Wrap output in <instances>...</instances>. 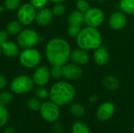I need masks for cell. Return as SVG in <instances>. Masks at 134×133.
Masks as SVG:
<instances>
[{
    "label": "cell",
    "instance_id": "cell-14",
    "mask_svg": "<svg viewBox=\"0 0 134 133\" xmlns=\"http://www.w3.org/2000/svg\"><path fill=\"white\" fill-rule=\"evenodd\" d=\"M110 58L109 52L107 46L101 45L98 48H97L93 53V60L94 62L99 66L105 65Z\"/></svg>",
    "mask_w": 134,
    "mask_h": 133
},
{
    "label": "cell",
    "instance_id": "cell-39",
    "mask_svg": "<svg viewBox=\"0 0 134 133\" xmlns=\"http://www.w3.org/2000/svg\"><path fill=\"white\" fill-rule=\"evenodd\" d=\"M50 1L53 2H55V3H59V2H63L65 0H50Z\"/></svg>",
    "mask_w": 134,
    "mask_h": 133
},
{
    "label": "cell",
    "instance_id": "cell-25",
    "mask_svg": "<svg viewBox=\"0 0 134 133\" xmlns=\"http://www.w3.org/2000/svg\"><path fill=\"white\" fill-rule=\"evenodd\" d=\"M27 107L29 110H31L32 111H38L40 110L42 103H40L39 99H38L37 97H34V98H31L27 100Z\"/></svg>",
    "mask_w": 134,
    "mask_h": 133
},
{
    "label": "cell",
    "instance_id": "cell-2",
    "mask_svg": "<svg viewBox=\"0 0 134 133\" xmlns=\"http://www.w3.org/2000/svg\"><path fill=\"white\" fill-rule=\"evenodd\" d=\"M51 101L58 106H64L71 103L75 96V87L66 82H56L49 90Z\"/></svg>",
    "mask_w": 134,
    "mask_h": 133
},
{
    "label": "cell",
    "instance_id": "cell-42",
    "mask_svg": "<svg viewBox=\"0 0 134 133\" xmlns=\"http://www.w3.org/2000/svg\"><path fill=\"white\" fill-rule=\"evenodd\" d=\"M88 1H93V0H88Z\"/></svg>",
    "mask_w": 134,
    "mask_h": 133
},
{
    "label": "cell",
    "instance_id": "cell-38",
    "mask_svg": "<svg viewBox=\"0 0 134 133\" xmlns=\"http://www.w3.org/2000/svg\"><path fill=\"white\" fill-rule=\"evenodd\" d=\"M5 5H0V14L3 13L5 12Z\"/></svg>",
    "mask_w": 134,
    "mask_h": 133
},
{
    "label": "cell",
    "instance_id": "cell-1",
    "mask_svg": "<svg viewBox=\"0 0 134 133\" xmlns=\"http://www.w3.org/2000/svg\"><path fill=\"white\" fill-rule=\"evenodd\" d=\"M71 53L69 43L61 38L51 39L46 46V56L52 66H63L67 63Z\"/></svg>",
    "mask_w": 134,
    "mask_h": 133
},
{
    "label": "cell",
    "instance_id": "cell-31",
    "mask_svg": "<svg viewBox=\"0 0 134 133\" xmlns=\"http://www.w3.org/2000/svg\"><path fill=\"white\" fill-rule=\"evenodd\" d=\"M52 11H53V15L60 16V15H63L64 13V12L66 11V7L62 2H59V3H57L53 6Z\"/></svg>",
    "mask_w": 134,
    "mask_h": 133
},
{
    "label": "cell",
    "instance_id": "cell-6",
    "mask_svg": "<svg viewBox=\"0 0 134 133\" xmlns=\"http://www.w3.org/2000/svg\"><path fill=\"white\" fill-rule=\"evenodd\" d=\"M40 41V37L38 33L31 28H26L22 30L17 37V43L18 45L24 48H34Z\"/></svg>",
    "mask_w": 134,
    "mask_h": 133
},
{
    "label": "cell",
    "instance_id": "cell-7",
    "mask_svg": "<svg viewBox=\"0 0 134 133\" xmlns=\"http://www.w3.org/2000/svg\"><path fill=\"white\" fill-rule=\"evenodd\" d=\"M39 112L41 117L49 122H56L60 116L59 106L53 101H46L42 103Z\"/></svg>",
    "mask_w": 134,
    "mask_h": 133
},
{
    "label": "cell",
    "instance_id": "cell-9",
    "mask_svg": "<svg viewBox=\"0 0 134 133\" xmlns=\"http://www.w3.org/2000/svg\"><path fill=\"white\" fill-rule=\"evenodd\" d=\"M36 9L31 3L22 5L17 12V19L22 25H30L35 20Z\"/></svg>",
    "mask_w": 134,
    "mask_h": 133
},
{
    "label": "cell",
    "instance_id": "cell-12",
    "mask_svg": "<svg viewBox=\"0 0 134 133\" xmlns=\"http://www.w3.org/2000/svg\"><path fill=\"white\" fill-rule=\"evenodd\" d=\"M109 26L115 31L122 29L127 23L126 16L123 12H115L109 17Z\"/></svg>",
    "mask_w": 134,
    "mask_h": 133
},
{
    "label": "cell",
    "instance_id": "cell-21",
    "mask_svg": "<svg viewBox=\"0 0 134 133\" xmlns=\"http://www.w3.org/2000/svg\"><path fill=\"white\" fill-rule=\"evenodd\" d=\"M22 24L19 20H13L9 22L6 27V31L9 34L15 35L21 31Z\"/></svg>",
    "mask_w": 134,
    "mask_h": 133
},
{
    "label": "cell",
    "instance_id": "cell-24",
    "mask_svg": "<svg viewBox=\"0 0 134 133\" xmlns=\"http://www.w3.org/2000/svg\"><path fill=\"white\" fill-rule=\"evenodd\" d=\"M13 93L9 91H3L0 93V104L6 106L9 104L13 100Z\"/></svg>",
    "mask_w": 134,
    "mask_h": 133
},
{
    "label": "cell",
    "instance_id": "cell-29",
    "mask_svg": "<svg viewBox=\"0 0 134 133\" xmlns=\"http://www.w3.org/2000/svg\"><path fill=\"white\" fill-rule=\"evenodd\" d=\"M76 8L77 10L85 13L87 10H89L90 6L88 0H79L76 3Z\"/></svg>",
    "mask_w": 134,
    "mask_h": 133
},
{
    "label": "cell",
    "instance_id": "cell-17",
    "mask_svg": "<svg viewBox=\"0 0 134 133\" xmlns=\"http://www.w3.org/2000/svg\"><path fill=\"white\" fill-rule=\"evenodd\" d=\"M2 53H3L8 57H16L20 53L19 45L11 41H5L0 44Z\"/></svg>",
    "mask_w": 134,
    "mask_h": 133
},
{
    "label": "cell",
    "instance_id": "cell-11",
    "mask_svg": "<svg viewBox=\"0 0 134 133\" xmlns=\"http://www.w3.org/2000/svg\"><path fill=\"white\" fill-rule=\"evenodd\" d=\"M63 77L68 80H76L82 75V69L80 65L75 63H65L62 66Z\"/></svg>",
    "mask_w": 134,
    "mask_h": 133
},
{
    "label": "cell",
    "instance_id": "cell-36",
    "mask_svg": "<svg viewBox=\"0 0 134 133\" xmlns=\"http://www.w3.org/2000/svg\"><path fill=\"white\" fill-rule=\"evenodd\" d=\"M53 132L55 133H61L62 132V131H63L61 125H60V124H58V123H56V124L53 125Z\"/></svg>",
    "mask_w": 134,
    "mask_h": 133
},
{
    "label": "cell",
    "instance_id": "cell-20",
    "mask_svg": "<svg viewBox=\"0 0 134 133\" xmlns=\"http://www.w3.org/2000/svg\"><path fill=\"white\" fill-rule=\"evenodd\" d=\"M119 8L124 13L128 15L134 14V0H120Z\"/></svg>",
    "mask_w": 134,
    "mask_h": 133
},
{
    "label": "cell",
    "instance_id": "cell-22",
    "mask_svg": "<svg viewBox=\"0 0 134 133\" xmlns=\"http://www.w3.org/2000/svg\"><path fill=\"white\" fill-rule=\"evenodd\" d=\"M72 133H90L89 128L87 125L80 121H76L74 122L72 128H71Z\"/></svg>",
    "mask_w": 134,
    "mask_h": 133
},
{
    "label": "cell",
    "instance_id": "cell-13",
    "mask_svg": "<svg viewBox=\"0 0 134 133\" xmlns=\"http://www.w3.org/2000/svg\"><path fill=\"white\" fill-rule=\"evenodd\" d=\"M115 111V105L111 102L102 103L97 111V117L100 121H107L110 119Z\"/></svg>",
    "mask_w": 134,
    "mask_h": 133
},
{
    "label": "cell",
    "instance_id": "cell-35",
    "mask_svg": "<svg viewBox=\"0 0 134 133\" xmlns=\"http://www.w3.org/2000/svg\"><path fill=\"white\" fill-rule=\"evenodd\" d=\"M7 85V79L3 74H0V90L3 89Z\"/></svg>",
    "mask_w": 134,
    "mask_h": 133
},
{
    "label": "cell",
    "instance_id": "cell-30",
    "mask_svg": "<svg viewBox=\"0 0 134 133\" xmlns=\"http://www.w3.org/2000/svg\"><path fill=\"white\" fill-rule=\"evenodd\" d=\"M20 3V0H5L4 5L8 10L16 9Z\"/></svg>",
    "mask_w": 134,
    "mask_h": 133
},
{
    "label": "cell",
    "instance_id": "cell-4",
    "mask_svg": "<svg viewBox=\"0 0 134 133\" xmlns=\"http://www.w3.org/2000/svg\"><path fill=\"white\" fill-rule=\"evenodd\" d=\"M35 83L27 75H19L16 77L10 84V89L16 94H25L34 89Z\"/></svg>",
    "mask_w": 134,
    "mask_h": 133
},
{
    "label": "cell",
    "instance_id": "cell-41",
    "mask_svg": "<svg viewBox=\"0 0 134 133\" xmlns=\"http://www.w3.org/2000/svg\"><path fill=\"white\" fill-rule=\"evenodd\" d=\"M133 133H134V127H133Z\"/></svg>",
    "mask_w": 134,
    "mask_h": 133
},
{
    "label": "cell",
    "instance_id": "cell-27",
    "mask_svg": "<svg viewBox=\"0 0 134 133\" xmlns=\"http://www.w3.org/2000/svg\"><path fill=\"white\" fill-rule=\"evenodd\" d=\"M35 95L39 100H46L49 96V92L43 86H38L35 89Z\"/></svg>",
    "mask_w": 134,
    "mask_h": 133
},
{
    "label": "cell",
    "instance_id": "cell-16",
    "mask_svg": "<svg viewBox=\"0 0 134 133\" xmlns=\"http://www.w3.org/2000/svg\"><path fill=\"white\" fill-rule=\"evenodd\" d=\"M70 59L72 63L79 65H85L89 62L90 56L87 52L82 49H75L71 53Z\"/></svg>",
    "mask_w": 134,
    "mask_h": 133
},
{
    "label": "cell",
    "instance_id": "cell-34",
    "mask_svg": "<svg viewBox=\"0 0 134 133\" xmlns=\"http://www.w3.org/2000/svg\"><path fill=\"white\" fill-rule=\"evenodd\" d=\"M8 32L5 30H0V44L4 42L8 38Z\"/></svg>",
    "mask_w": 134,
    "mask_h": 133
},
{
    "label": "cell",
    "instance_id": "cell-5",
    "mask_svg": "<svg viewBox=\"0 0 134 133\" xmlns=\"http://www.w3.org/2000/svg\"><path fill=\"white\" fill-rule=\"evenodd\" d=\"M41 53L34 48L24 49L20 53V62L22 66L27 68H33L37 67L41 61Z\"/></svg>",
    "mask_w": 134,
    "mask_h": 133
},
{
    "label": "cell",
    "instance_id": "cell-33",
    "mask_svg": "<svg viewBox=\"0 0 134 133\" xmlns=\"http://www.w3.org/2000/svg\"><path fill=\"white\" fill-rule=\"evenodd\" d=\"M48 2V0H31V4L36 9H41L44 8Z\"/></svg>",
    "mask_w": 134,
    "mask_h": 133
},
{
    "label": "cell",
    "instance_id": "cell-19",
    "mask_svg": "<svg viewBox=\"0 0 134 133\" xmlns=\"http://www.w3.org/2000/svg\"><path fill=\"white\" fill-rule=\"evenodd\" d=\"M104 86L109 91H115L119 87V82L113 75H106L103 78Z\"/></svg>",
    "mask_w": 134,
    "mask_h": 133
},
{
    "label": "cell",
    "instance_id": "cell-23",
    "mask_svg": "<svg viewBox=\"0 0 134 133\" xmlns=\"http://www.w3.org/2000/svg\"><path fill=\"white\" fill-rule=\"evenodd\" d=\"M69 110H70V112L71 113V114L77 118H80V117L83 116L85 114V108L80 103H72L70 106Z\"/></svg>",
    "mask_w": 134,
    "mask_h": 133
},
{
    "label": "cell",
    "instance_id": "cell-8",
    "mask_svg": "<svg viewBox=\"0 0 134 133\" xmlns=\"http://www.w3.org/2000/svg\"><path fill=\"white\" fill-rule=\"evenodd\" d=\"M105 15L102 9L93 7L90 8L84 13V20L85 23L87 26L93 27H100L104 21Z\"/></svg>",
    "mask_w": 134,
    "mask_h": 133
},
{
    "label": "cell",
    "instance_id": "cell-10",
    "mask_svg": "<svg viewBox=\"0 0 134 133\" xmlns=\"http://www.w3.org/2000/svg\"><path fill=\"white\" fill-rule=\"evenodd\" d=\"M51 77L50 70L46 66H41L38 67L32 76V80L35 85L38 86H44L46 85Z\"/></svg>",
    "mask_w": 134,
    "mask_h": 133
},
{
    "label": "cell",
    "instance_id": "cell-18",
    "mask_svg": "<svg viewBox=\"0 0 134 133\" xmlns=\"http://www.w3.org/2000/svg\"><path fill=\"white\" fill-rule=\"evenodd\" d=\"M68 21L69 25L75 26H81L84 22V13H82L79 10H75L70 13L68 18Z\"/></svg>",
    "mask_w": 134,
    "mask_h": 133
},
{
    "label": "cell",
    "instance_id": "cell-3",
    "mask_svg": "<svg viewBox=\"0 0 134 133\" xmlns=\"http://www.w3.org/2000/svg\"><path fill=\"white\" fill-rule=\"evenodd\" d=\"M76 43L86 51L95 50L102 45V35L97 27L87 26L81 29L76 37Z\"/></svg>",
    "mask_w": 134,
    "mask_h": 133
},
{
    "label": "cell",
    "instance_id": "cell-26",
    "mask_svg": "<svg viewBox=\"0 0 134 133\" xmlns=\"http://www.w3.org/2000/svg\"><path fill=\"white\" fill-rule=\"evenodd\" d=\"M9 120V112L5 106L0 104V128L3 127Z\"/></svg>",
    "mask_w": 134,
    "mask_h": 133
},
{
    "label": "cell",
    "instance_id": "cell-15",
    "mask_svg": "<svg viewBox=\"0 0 134 133\" xmlns=\"http://www.w3.org/2000/svg\"><path fill=\"white\" fill-rule=\"evenodd\" d=\"M53 16V11L48 8L44 7L41 9H38V11L36 13L35 21L39 26H46L51 22Z\"/></svg>",
    "mask_w": 134,
    "mask_h": 133
},
{
    "label": "cell",
    "instance_id": "cell-40",
    "mask_svg": "<svg viewBox=\"0 0 134 133\" xmlns=\"http://www.w3.org/2000/svg\"><path fill=\"white\" fill-rule=\"evenodd\" d=\"M1 53H2V49H1V47H0V55H1Z\"/></svg>",
    "mask_w": 134,
    "mask_h": 133
},
{
    "label": "cell",
    "instance_id": "cell-28",
    "mask_svg": "<svg viewBox=\"0 0 134 133\" xmlns=\"http://www.w3.org/2000/svg\"><path fill=\"white\" fill-rule=\"evenodd\" d=\"M50 74L54 79H59L63 77L62 66H53L50 69Z\"/></svg>",
    "mask_w": 134,
    "mask_h": 133
},
{
    "label": "cell",
    "instance_id": "cell-32",
    "mask_svg": "<svg viewBox=\"0 0 134 133\" xmlns=\"http://www.w3.org/2000/svg\"><path fill=\"white\" fill-rule=\"evenodd\" d=\"M81 26H75V25H69L68 28V33L69 36L72 38H76L81 31Z\"/></svg>",
    "mask_w": 134,
    "mask_h": 133
},
{
    "label": "cell",
    "instance_id": "cell-37",
    "mask_svg": "<svg viewBox=\"0 0 134 133\" xmlns=\"http://www.w3.org/2000/svg\"><path fill=\"white\" fill-rule=\"evenodd\" d=\"M3 133H15V129L12 127H7L4 130Z\"/></svg>",
    "mask_w": 134,
    "mask_h": 133
}]
</instances>
